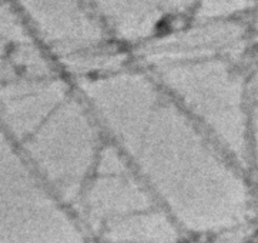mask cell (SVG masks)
Segmentation results:
<instances>
[{
    "label": "cell",
    "instance_id": "1",
    "mask_svg": "<svg viewBox=\"0 0 258 243\" xmlns=\"http://www.w3.org/2000/svg\"><path fill=\"white\" fill-rule=\"evenodd\" d=\"M110 82L84 94L108 142L177 229H197L206 220L200 198L206 159L187 110L147 84Z\"/></svg>",
    "mask_w": 258,
    "mask_h": 243
}]
</instances>
